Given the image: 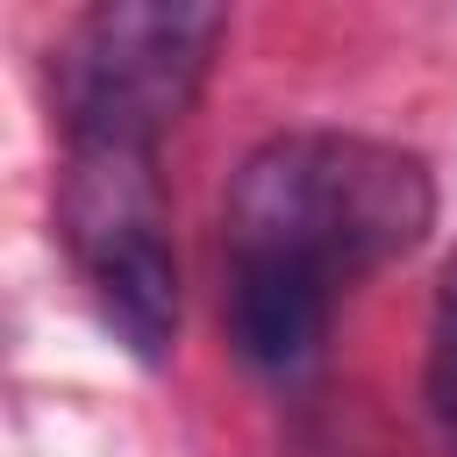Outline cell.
<instances>
[{
    "label": "cell",
    "mask_w": 457,
    "mask_h": 457,
    "mask_svg": "<svg viewBox=\"0 0 457 457\" xmlns=\"http://www.w3.org/2000/svg\"><path fill=\"white\" fill-rule=\"evenodd\" d=\"M428 228L436 179L414 150L350 129L264 136L221 200V307L243 364L307 371L336 293L421 250Z\"/></svg>",
    "instance_id": "1"
},
{
    "label": "cell",
    "mask_w": 457,
    "mask_h": 457,
    "mask_svg": "<svg viewBox=\"0 0 457 457\" xmlns=\"http://www.w3.org/2000/svg\"><path fill=\"white\" fill-rule=\"evenodd\" d=\"M221 36H228V14L186 7V0H107L79 14L50 57L64 150L157 157V143L200 100Z\"/></svg>",
    "instance_id": "2"
},
{
    "label": "cell",
    "mask_w": 457,
    "mask_h": 457,
    "mask_svg": "<svg viewBox=\"0 0 457 457\" xmlns=\"http://www.w3.org/2000/svg\"><path fill=\"white\" fill-rule=\"evenodd\" d=\"M57 221L71 243V264L107 321V336L164 364L179 336V257L164 236V186L157 157L143 150H64V193Z\"/></svg>",
    "instance_id": "3"
},
{
    "label": "cell",
    "mask_w": 457,
    "mask_h": 457,
    "mask_svg": "<svg viewBox=\"0 0 457 457\" xmlns=\"http://www.w3.org/2000/svg\"><path fill=\"white\" fill-rule=\"evenodd\" d=\"M428 400H436L443 436L457 443V271H450L443 307H436V343H428Z\"/></svg>",
    "instance_id": "4"
}]
</instances>
